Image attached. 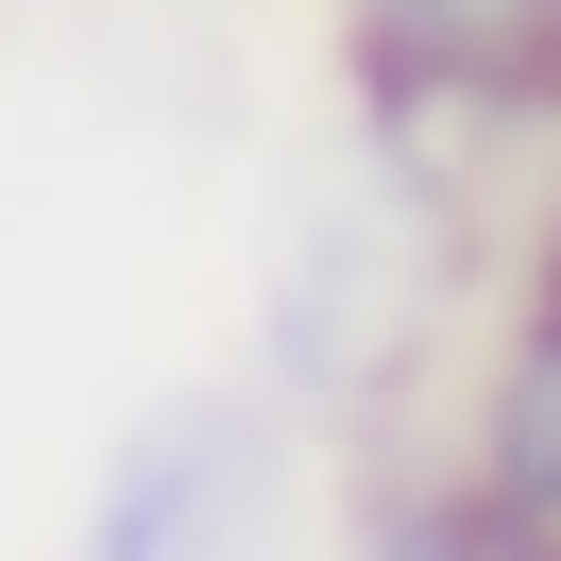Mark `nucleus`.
I'll return each instance as SVG.
<instances>
[{
    "label": "nucleus",
    "instance_id": "nucleus-4",
    "mask_svg": "<svg viewBox=\"0 0 561 561\" xmlns=\"http://www.w3.org/2000/svg\"><path fill=\"white\" fill-rule=\"evenodd\" d=\"M341 561H527V545H511V527H493L459 477H391V493H357Z\"/></svg>",
    "mask_w": 561,
    "mask_h": 561
},
{
    "label": "nucleus",
    "instance_id": "nucleus-1",
    "mask_svg": "<svg viewBox=\"0 0 561 561\" xmlns=\"http://www.w3.org/2000/svg\"><path fill=\"white\" fill-rule=\"evenodd\" d=\"M289 527H307V425H289V391L187 375L103 443L69 561H273Z\"/></svg>",
    "mask_w": 561,
    "mask_h": 561
},
{
    "label": "nucleus",
    "instance_id": "nucleus-3",
    "mask_svg": "<svg viewBox=\"0 0 561 561\" xmlns=\"http://www.w3.org/2000/svg\"><path fill=\"white\" fill-rule=\"evenodd\" d=\"M459 493H477L527 561H561V307H545V289H511V323H493V357H477Z\"/></svg>",
    "mask_w": 561,
    "mask_h": 561
},
{
    "label": "nucleus",
    "instance_id": "nucleus-5",
    "mask_svg": "<svg viewBox=\"0 0 561 561\" xmlns=\"http://www.w3.org/2000/svg\"><path fill=\"white\" fill-rule=\"evenodd\" d=\"M527 289L561 307V187H545V221H527Z\"/></svg>",
    "mask_w": 561,
    "mask_h": 561
},
{
    "label": "nucleus",
    "instance_id": "nucleus-2",
    "mask_svg": "<svg viewBox=\"0 0 561 561\" xmlns=\"http://www.w3.org/2000/svg\"><path fill=\"white\" fill-rule=\"evenodd\" d=\"M341 69L391 153L561 137V0H341Z\"/></svg>",
    "mask_w": 561,
    "mask_h": 561
}]
</instances>
